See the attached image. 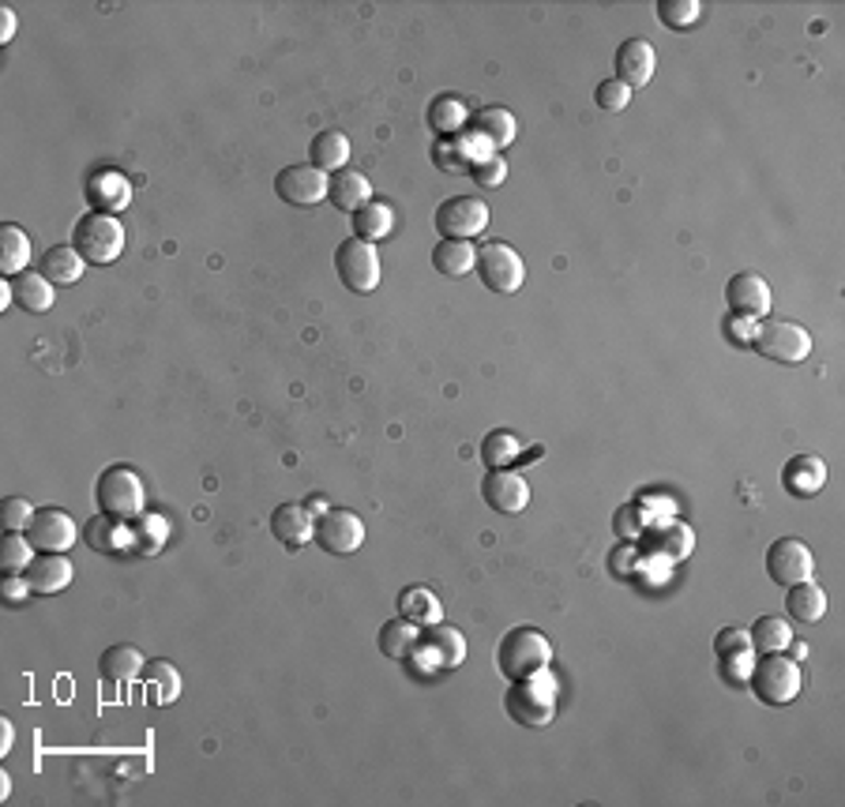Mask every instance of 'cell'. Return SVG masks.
Instances as JSON below:
<instances>
[{"label":"cell","mask_w":845,"mask_h":807,"mask_svg":"<svg viewBox=\"0 0 845 807\" xmlns=\"http://www.w3.org/2000/svg\"><path fill=\"white\" fill-rule=\"evenodd\" d=\"M594 98H597V106H602L605 113H620V109H628V101H631V91L624 87L620 80H605V83H597Z\"/></svg>","instance_id":"cell-44"},{"label":"cell","mask_w":845,"mask_h":807,"mask_svg":"<svg viewBox=\"0 0 845 807\" xmlns=\"http://www.w3.org/2000/svg\"><path fill=\"white\" fill-rule=\"evenodd\" d=\"M748 642L756 653H785L793 646V631L789 619L782 616H759L756 627L748 631Z\"/></svg>","instance_id":"cell-35"},{"label":"cell","mask_w":845,"mask_h":807,"mask_svg":"<svg viewBox=\"0 0 845 807\" xmlns=\"http://www.w3.org/2000/svg\"><path fill=\"white\" fill-rule=\"evenodd\" d=\"M327 184L331 177L319 173L316 166H286L275 177L278 200H286L290 207H316L319 200H327Z\"/></svg>","instance_id":"cell-15"},{"label":"cell","mask_w":845,"mask_h":807,"mask_svg":"<svg viewBox=\"0 0 845 807\" xmlns=\"http://www.w3.org/2000/svg\"><path fill=\"white\" fill-rule=\"evenodd\" d=\"M395 609H399L402 619H410V624H418L421 631L433 624H444V605H439V598L428 586H406V590H399V598H395Z\"/></svg>","instance_id":"cell-22"},{"label":"cell","mask_w":845,"mask_h":807,"mask_svg":"<svg viewBox=\"0 0 845 807\" xmlns=\"http://www.w3.org/2000/svg\"><path fill=\"white\" fill-rule=\"evenodd\" d=\"M72 249L80 252L87 263H106L124 256V226L113 215H101V210H87V215L75 222L72 229Z\"/></svg>","instance_id":"cell-4"},{"label":"cell","mask_w":845,"mask_h":807,"mask_svg":"<svg viewBox=\"0 0 845 807\" xmlns=\"http://www.w3.org/2000/svg\"><path fill=\"white\" fill-rule=\"evenodd\" d=\"M481 496L496 515H519L530 504V484L519 470H488L481 481Z\"/></svg>","instance_id":"cell-16"},{"label":"cell","mask_w":845,"mask_h":807,"mask_svg":"<svg viewBox=\"0 0 845 807\" xmlns=\"http://www.w3.org/2000/svg\"><path fill=\"white\" fill-rule=\"evenodd\" d=\"M87 541H90V549H101V552H117V549H124L129 545V530L121 526V518H90V526H87Z\"/></svg>","instance_id":"cell-40"},{"label":"cell","mask_w":845,"mask_h":807,"mask_svg":"<svg viewBox=\"0 0 845 807\" xmlns=\"http://www.w3.org/2000/svg\"><path fill=\"white\" fill-rule=\"evenodd\" d=\"M143 679L150 684V695H155L158 707H169V702H177V695H181V676H177V669L169 665V661H150V665H143Z\"/></svg>","instance_id":"cell-39"},{"label":"cell","mask_w":845,"mask_h":807,"mask_svg":"<svg viewBox=\"0 0 845 807\" xmlns=\"http://www.w3.org/2000/svg\"><path fill=\"white\" fill-rule=\"evenodd\" d=\"M751 346L766 361L777 364H800L811 353V335L793 320H759L751 330Z\"/></svg>","instance_id":"cell-6"},{"label":"cell","mask_w":845,"mask_h":807,"mask_svg":"<svg viewBox=\"0 0 845 807\" xmlns=\"http://www.w3.org/2000/svg\"><path fill=\"white\" fill-rule=\"evenodd\" d=\"M548 661H553V642L538 627H515L496 646V669L507 679H530L545 673Z\"/></svg>","instance_id":"cell-1"},{"label":"cell","mask_w":845,"mask_h":807,"mask_svg":"<svg viewBox=\"0 0 845 807\" xmlns=\"http://www.w3.org/2000/svg\"><path fill=\"white\" fill-rule=\"evenodd\" d=\"M31 518H34V507H31L23 496H12V499L4 504V530L23 533V530H27Z\"/></svg>","instance_id":"cell-46"},{"label":"cell","mask_w":845,"mask_h":807,"mask_svg":"<svg viewBox=\"0 0 845 807\" xmlns=\"http://www.w3.org/2000/svg\"><path fill=\"white\" fill-rule=\"evenodd\" d=\"M470 177L481 184V189H500L507 181V161L504 158H481L478 166L470 169Z\"/></svg>","instance_id":"cell-45"},{"label":"cell","mask_w":845,"mask_h":807,"mask_svg":"<svg viewBox=\"0 0 845 807\" xmlns=\"http://www.w3.org/2000/svg\"><path fill=\"white\" fill-rule=\"evenodd\" d=\"M467 124H470V113H467V101L459 95L433 98V106H428V129H433L439 140H455V135H462Z\"/></svg>","instance_id":"cell-26"},{"label":"cell","mask_w":845,"mask_h":807,"mask_svg":"<svg viewBox=\"0 0 845 807\" xmlns=\"http://www.w3.org/2000/svg\"><path fill=\"white\" fill-rule=\"evenodd\" d=\"M654 545L669 559H684L691 552V545H696V533H691V526H684V522H665L662 530L654 533Z\"/></svg>","instance_id":"cell-43"},{"label":"cell","mask_w":845,"mask_h":807,"mask_svg":"<svg viewBox=\"0 0 845 807\" xmlns=\"http://www.w3.org/2000/svg\"><path fill=\"white\" fill-rule=\"evenodd\" d=\"M27 582L34 593L49 598V593H61L72 586V564H68L64 552H41V556L31 559L27 567Z\"/></svg>","instance_id":"cell-20"},{"label":"cell","mask_w":845,"mask_h":807,"mask_svg":"<svg viewBox=\"0 0 845 807\" xmlns=\"http://www.w3.org/2000/svg\"><path fill=\"white\" fill-rule=\"evenodd\" d=\"M725 304H729V312L737 320H766L771 316V286H766V278H759L756 270H740V275H733L729 282H725Z\"/></svg>","instance_id":"cell-12"},{"label":"cell","mask_w":845,"mask_h":807,"mask_svg":"<svg viewBox=\"0 0 845 807\" xmlns=\"http://www.w3.org/2000/svg\"><path fill=\"white\" fill-rule=\"evenodd\" d=\"M12 736H15L12 721H0V755H8V751H12Z\"/></svg>","instance_id":"cell-49"},{"label":"cell","mask_w":845,"mask_h":807,"mask_svg":"<svg viewBox=\"0 0 845 807\" xmlns=\"http://www.w3.org/2000/svg\"><path fill=\"white\" fill-rule=\"evenodd\" d=\"M714 653H717V661H722V676L737 679V684H748V673H751V665H756V650H751L744 627H725V631H717Z\"/></svg>","instance_id":"cell-18"},{"label":"cell","mask_w":845,"mask_h":807,"mask_svg":"<svg viewBox=\"0 0 845 807\" xmlns=\"http://www.w3.org/2000/svg\"><path fill=\"white\" fill-rule=\"evenodd\" d=\"M335 270L338 282L350 293H372L379 286V252L376 244L361 241V237H346L335 249Z\"/></svg>","instance_id":"cell-8"},{"label":"cell","mask_w":845,"mask_h":807,"mask_svg":"<svg viewBox=\"0 0 845 807\" xmlns=\"http://www.w3.org/2000/svg\"><path fill=\"white\" fill-rule=\"evenodd\" d=\"M83 267H87V260L80 256V252L72 249V244H53V249L41 256V275L49 278L53 286H72V282H80V275H83Z\"/></svg>","instance_id":"cell-31"},{"label":"cell","mask_w":845,"mask_h":807,"mask_svg":"<svg viewBox=\"0 0 845 807\" xmlns=\"http://www.w3.org/2000/svg\"><path fill=\"white\" fill-rule=\"evenodd\" d=\"M703 15L699 0H657V20L673 31H691Z\"/></svg>","instance_id":"cell-42"},{"label":"cell","mask_w":845,"mask_h":807,"mask_svg":"<svg viewBox=\"0 0 845 807\" xmlns=\"http://www.w3.org/2000/svg\"><path fill=\"white\" fill-rule=\"evenodd\" d=\"M8 793H12V781H8V774H0V796L8 800Z\"/></svg>","instance_id":"cell-50"},{"label":"cell","mask_w":845,"mask_h":807,"mask_svg":"<svg viewBox=\"0 0 845 807\" xmlns=\"http://www.w3.org/2000/svg\"><path fill=\"white\" fill-rule=\"evenodd\" d=\"M316 541L327 556H353L365 545V522L346 507H327L316 515Z\"/></svg>","instance_id":"cell-11"},{"label":"cell","mask_w":845,"mask_h":807,"mask_svg":"<svg viewBox=\"0 0 845 807\" xmlns=\"http://www.w3.org/2000/svg\"><path fill=\"white\" fill-rule=\"evenodd\" d=\"M346 161H350V140H346L342 132H319L316 140H312L309 147V166H316L319 173H338V169H346Z\"/></svg>","instance_id":"cell-30"},{"label":"cell","mask_w":845,"mask_h":807,"mask_svg":"<svg viewBox=\"0 0 845 807\" xmlns=\"http://www.w3.org/2000/svg\"><path fill=\"white\" fill-rule=\"evenodd\" d=\"M410 658L418 661L421 673L459 669L462 661H467V639H462V631H455V627L433 624V627H425V639H418Z\"/></svg>","instance_id":"cell-9"},{"label":"cell","mask_w":845,"mask_h":807,"mask_svg":"<svg viewBox=\"0 0 845 807\" xmlns=\"http://www.w3.org/2000/svg\"><path fill=\"white\" fill-rule=\"evenodd\" d=\"M748 687L763 707H789L800 695V665L785 653H759L748 673Z\"/></svg>","instance_id":"cell-3"},{"label":"cell","mask_w":845,"mask_h":807,"mask_svg":"<svg viewBox=\"0 0 845 807\" xmlns=\"http://www.w3.org/2000/svg\"><path fill=\"white\" fill-rule=\"evenodd\" d=\"M98 673H101V679H109V684H129V679H140L143 676V653L129 642L109 646L98 661Z\"/></svg>","instance_id":"cell-28"},{"label":"cell","mask_w":845,"mask_h":807,"mask_svg":"<svg viewBox=\"0 0 845 807\" xmlns=\"http://www.w3.org/2000/svg\"><path fill=\"white\" fill-rule=\"evenodd\" d=\"M616 80L624 83L628 91H639L650 83L657 68V57H654V46L647 38H628L620 49H616Z\"/></svg>","instance_id":"cell-17"},{"label":"cell","mask_w":845,"mask_h":807,"mask_svg":"<svg viewBox=\"0 0 845 807\" xmlns=\"http://www.w3.org/2000/svg\"><path fill=\"white\" fill-rule=\"evenodd\" d=\"M473 263H478V249H473L470 241H439L436 249H433V267L444 278L470 275Z\"/></svg>","instance_id":"cell-34"},{"label":"cell","mask_w":845,"mask_h":807,"mask_svg":"<svg viewBox=\"0 0 845 807\" xmlns=\"http://www.w3.org/2000/svg\"><path fill=\"white\" fill-rule=\"evenodd\" d=\"M433 161L444 169V173H470V169L478 166V155H473L467 135H455V140H436Z\"/></svg>","instance_id":"cell-38"},{"label":"cell","mask_w":845,"mask_h":807,"mask_svg":"<svg viewBox=\"0 0 845 807\" xmlns=\"http://www.w3.org/2000/svg\"><path fill=\"white\" fill-rule=\"evenodd\" d=\"M95 499H98L101 515L132 522V518L143 515V499H147V492H143V481L132 466L117 462V466H109V470H101V478L95 484Z\"/></svg>","instance_id":"cell-5"},{"label":"cell","mask_w":845,"mask_h":807,"mask_svg":"<svg viewBox=\"0 0 845 807\" xmlns=\"http://www.w3.org/2000/svg\"><path fill=\"white\" fill-rule=\"evenodd\" d=\"M470 129L478 132L488 147H507V143H515V135H519V124H515V117L507 113L504 106H488V109H481V113H473Z\"/></svg>","instance_id":"cell-29"},{"label":"cell","mask_w":845,"mask_h":807,"mask_svg":"<svg viewBox=\"0 0 845 807\" xmlns=\"http://www.w3.org/2000/svg\"><path fill=\"white\" fill-rule=\"evenodd\" d=\"M519 455H522V439L507 429H496L481 439V462L488 470H511V466H519Z\"/></svg>","instance_id":"cell-33"},{"label":"cell","mask_w":845,"mask_h":807,"mask_svg":"<svg viewBox=\"0 0 845 807\" xmlns=\"http://www.w3.org/2000/svg\"><path fill=\"white\" fill-rule=\"evenodd\" d=\"M478 270L481 286L493 293H519L522 282H527V267H522V256L504 241H488L478 249Z\"/></svg>","instance_id":"cell-7"},{"label":"cell","mask_w":845,"mask_h":807,"mask_svg":"<svg viewBox=\"0 0 845 807\" xmlns=\"http://www.w3.org/2000/svg\"><path fill=\"white\" fill-rule=\"evenodd\" d=\"M327 200H331L338 210H346V215H358V210L372 200L369 177L350 166L338 169V173H331V184H327Z\"/></svg>","instance_id":"cell-21"},{"label":"cell","mask_w":845,"mask_h":807,"mask_svg":"<svg viewBox=\"0 0 845 807\" xmlns=\"http://www.w3.org/2000/svg\"><path fill=\"white\" fill-rule=\"evenodd\" d=\"M12 297H15V304H20L23 312H34V316H41V312L53 309L57 286L49 282L41 270H23V275L12 278Z\"/></svg>","instance_id":"cell-25"},{"label":"cell","mask_w":845,"mask_h":807,"mask_svg":"<svg viewBox=\"0 0 845 807\" xmlns=\"http://www.w3.org/2000/svg\"><path fill=\"white\" fill-rule=\"evenodd\" d=\"M34 549L27 541V533H4V549H0V567H4V575H27L31 559H34Z\"/></svg>","instance_id":"cell-41"},{"label":"cell","mask_w":845,"mask_h":807,"mask_svg":"<svg viewBox=\"0 0 845 807\" xmlns=\"http://www.w3.org/2000/svg\"><path fill=\"white\" fill-rule=\"evenodd\" d=\"M391 229H395V215H391V207L379 200H369L365 207L353 215V237H361V241H369V244H376L379 237H387Z\"/></svg>","instance_id":"cell-37"},{"label":"cell","mask_w":845,"mask_h":807,"mask_svg":"<svg viewBox=\"0 0 845 807\" xmlns=\"http://www.w3.org/2000/svg\"><path fill=\"white\" fill-rule=\"evenodd\" d=\"M507 718L527 728H545L556 718V684L548 679V669L530 679H511L504 695Z\"/></svg>","instance_id":"cell-2"},{"label":"cell","mask_w":845,"mask_h":807,"mask_svg":"<svg viewBox=\"0 0 845 807\" xmlns=\"http://www.w3.org/2000/svg\"><path fill=\"white\" fill-rule=\"evenodd\" d=\"M27 593H34L31 582H27V575H4V601H8V605H20V601H27Z\"/></svg>","instance_id":"cell-47"},{"label":"cell","mask_w":845,"mask_h":807,"mask_svg":"<svg viewBox=\"0 0 845 807\" xmlns=\"http://www.w3.org/2000/svg\"><path fill=\"white\" fill-rule=\"evenodd\" d=\"M785 613H789L793 619H800V624H819V619L826 616V593L819 582H797L789 586V593H785Z\"/></svg>","instance_id":"cell-27"},{"label":"cell","mask_w":845,"mask_h":807,"mask_svg":"<svg viewBox=\"0 0 845 807\" xmlns=\"http://www.w3.org/2000/svg\"><path fill=\"white\" fill-rule=\"evenodd\" d=\"M15 34V12L12 8H0V46H8Z\"/></svg>","instance_id":"cell-48"},{"label":"cell","mask_w":845,"mask_h":807,"mask_svg":"<svg viewBox=\"0 0 845 807\" xmlns=\"http://www.w3.org/2000/svg\"><path fill=\"white\" fill-rule=\"evenodd\" d=\"M87 192H90V210H101V215H113V210L129 207L132 200V184L117 169H101V173L90 177Z\"/></svg>","instance_id":"cell-23"},{"label":"cell","mask_w":845,"mask_h":807,"mask_svg":"<svg viewBox=\"0 0 845 807\" xmlns=\"http://www.w3.org/2000/svg\"><path fill=\"white\" fill-rule=\"evenodd\" d=\"M488 207L481 195H451L436 207V229L444 241H470V237L485 233Z\"/></svg>","instance_id":"cell-10"},{"label":"cell","mask_w":845,"mask_h":807,"mask_svg":"<svg viewBox=\"0 0 845 807\" xmlns=\"http://www.w3.org/2000/svg\"><path fill=\"white\" fill-rule=\"evenodd\" d=\"M816 571V559H811V549L797 538H777L771 549H766V575L777 586H797L811 579Z\"/></svg>","instance_id":"cell-14"},{"label":"cell","mask_w":845,"mask_h":807,"mask_svg":"<svg viewBox=\"0 0 845 807\" xmlns=\"http://www.w3.org/2000/svg\"><path fill=\"white\" fill-rule=\"evenodd\" d=\"M23 533L38 552H68L80 541V526L61 507H38Z\"/></svg>","instance_id":"cell-13"},{"label":"cell","mask_w":845,"mask_h":807,"mask_svg":"<svg viewBox=\"0 0 845 807\" xmlns=\"http://www.w3.org/2000/svg\"><path fill=\"white\" fill-rule=\"evenodd\" d=\"M270 533L286 549H304L316 538V511L304 504H278L275 515H270Z\"/></svg>","instance_id":"cell-19"},{"label":"cell","mask_w":845,"mask_h":807,"mask_svg":"<svg viewBox=\"0 0 845 807\" xmlns=\"http://www.w3.org/2000/svg\"><path fill=\"white\" fill-rule=\"evenodd\" d=\"M782 484L793 492V496H816V492L826 484V462L819 455L789 458L782 470Z\"/></svg>","instance_id":"cell-24"},{"label":"cell","mask_w":845,"mask_h":807,"mask_svg":"<svg viewBox=\"0 0 845 807\" xmlns=\"http://www.w3.org/2000/svg\"><path fill=\"white\" fill-rule=\"evenodd\" d=\"M418 624H410V619L395 616L387 619L384 627H379V653L391 661H406L413 653V646H418Z\"/></svg>","instance_id":"cell-36"},{"label":"cell","mask_w":845,"mask_h":807,"mask_svg":"<svg viewBox=\"0 0 845 807\" xmlns=\"http://www.w3.org/2000/svg\"><path fill=\"white\" fill-rule=\"evenodd\" d=\"M0 270L12 278L23 275V270H31V237L15 222L0 226Z\"/></svg>","instance_id":"cell-32"}]
</instances>
